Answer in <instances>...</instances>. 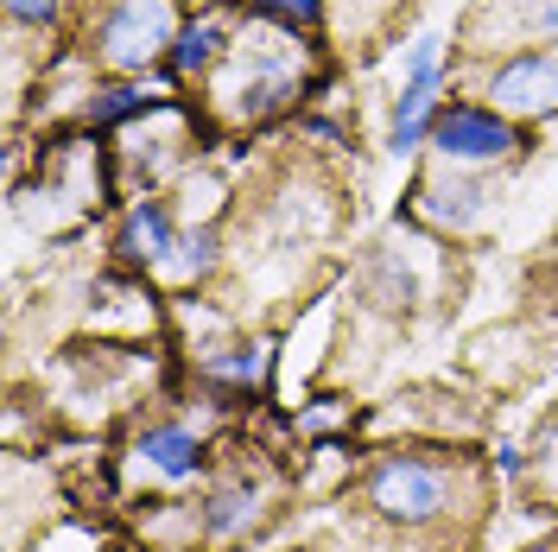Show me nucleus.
<instances>
[{
	"mask_svg": "<svg viewBox=\"0 0 558 552\" xmlns=\"http://www.w3.org/2000/svg\"><path fill=\"white\" fill-rule=\"evenodd\" d=\"M172 209L166 204H134L128 209V229H121V254L134 261V267H166L172 261Z\"/></svg>",
	"mask_w": 558,
	"mask_h": 552,
	"instance_id": "nucleus-6",
	"label": "nucleus"
},
{
	"mask_svg": "<svg viewBox=\"0 0 558 552\" xmlns=\"http://www.w3.org/2000/svg\"><path fill=\"white\" fill-rule=\"evenodd\" d=\"M178 38L166 0H114V13L102 20V51L121 70H146V58H159Z\"/></svg>",
	"mask_w": 558,
	"mask_h": 552,
	"instance_id": "nucleus-3",
	"label": "nucleus"
},
{
	"mask_svg": "<svg viewBox=\"0 0 558 552\" xmlns=\"http://www.w3.org/2000/svg\"><path fill=\"white\" fill-rule=\"evenodd\" d=\"M495 108H514V115H553L558 108V45H533L514 64L495 70L488 83Z\"/></svg>",
	"mask_w": 558,
	"mask_h": 552,
	"instance_id": "nucleus-4",
	"label": "nucleus"
},
{
	"mask_svg": "<svg viewBox=\"0 0 558 552\" xmlns=\"http://www.w3.org/2000/svg\"><path fill=\"white\" fill-rule=\"evenodd\" d=\"M204 375L209 381H260L267 375V349L254 344V349H235V356H209Z\"/></svg>",
	"mask_w": 558,
	"mask_h": 552,
	"instance_id": "nucleus-10",
	"label": "nucleus"
},
{
	"mask_svg": "<svg viewBox=\"0 0 558 552\" xmlns=\"http://www.w3.org/2000/svg\"><path fill=\"white\" fill-rule=\"evenodd\" d=\"M222 45H229L222 20H191V26H178V38H172V70L178 76H197V70H209L222 58Z\"/></svg>",
	"mask_w": 558,
	"mask_h": 552,
	"instance_id": "nucleus-8",
	"label": "nucleus"
},
{
	"mask_svg": "<svg viewBox=\"0 0 558 552\" xmlns=\"http://www.w3.org/2000/svg\"><path fill=\"white\" fill-rule=\"evenodd\" d=\"M425 128H438V51H432V45H418L413 51V70H407V83H400V96H393L387 146L407 153V146L425 140Z\"/></svg>",
	"mask_w": 558,
	"mask_h": 552,
	"instance_id": "nucleus-5",
	"label": "nucleus"
},
{
	"mask_svg": "<svg viewBox=\"0 0 558 552\" xmlns=\"http://www.w3.org/2000/svg\"><path fill=\"white\" fill-rule=\"evenodd\" d=\"M260 20H279L286 33H299V26H317V13H324V0H247Z\"/></svg>",
	"mask_w": 558,
	"mask_h": 552,
	"instance_id": "nucleus-11",
	"label": "nucleus"
},
{
	"mask_svg": "<svg viewBox=\"0 0 558 552\" xmlns=\"http://www.w3.org/2000/svg\"><path fill=\"white\" fill-rule=\"evenodd\" d=\"M438 153L451 159V166H495V159H514L521 153V128L501 115V108H445L438 115Z\"/></svg>",
	"mask_w": 558,
	"mask_h": 552,
	"instance_id": "nucleus-2",
	"label": "nucleus"
},
{
	"mask_svg": "<svg viewBox=\"0 0 558 552\" xmlns=\"http://www.w3.org/2000/svg\"><path fill=\"white\" fill-rule=\"evenodd\" d=\"M153 103L159 96H146L140 83H121V89H102L89 115H96V128H114V121H128V115H140V108H153Z\"/></svg>",
	"mask_w": 558,
	"mask_h": 552,
	"instance_id": "nucleus-9",
	"label": "nucleus"
},
{
	"mask_svg": "<svg viewBox=\"0 0 558 552\" xmlns=\"http://www.w3.org/2000/svg\"><path fill=\"white\" fill-rule=\"evenodd\" d=\"M209 261H216V242H209V236H178L172 261H166V274H172V279H197Z\"/></svg>",
	"mask_w": 558,
	"mask_h": 552,
	"instance_id": "nucleus-12",
	"label": "nucleus"
},
{
	"mask_svg": "<svg viewBox=\"0 0 558 552\" xmlns=\"http://www.w3.org/2000/svg\"><path fill=\"white\" fill-rule=\"evenodd\" d=\"M140 457H146L166 483H184V477L204 470V445H197V432H184V425H153V432L140 439Z\"/></svg>",
	"mask_w": 558,
	"mask_h": 552,
	"instance_id": "nucleus-7",
	"label": "nucleus"
},
{
	"mask_svg": "<svg viewBox=\"0 0 558 552\" xmlns=\"http://www.w3.org/2000/svg\"><path fill=\"white\" fill-rule=\"evenodd\" d=\"M451 470L438 464V457H413V451H400V457H381L375 464V477H368V502H375V515L381 520H400V527H425V520H438L451 508Z\"/></svg>",
	"mask_w": 558,
	"mask_h": 552,
	"instance_id": "nucleus-1",
	"label": "nucleus"
}]
</instances>
